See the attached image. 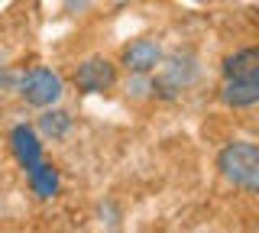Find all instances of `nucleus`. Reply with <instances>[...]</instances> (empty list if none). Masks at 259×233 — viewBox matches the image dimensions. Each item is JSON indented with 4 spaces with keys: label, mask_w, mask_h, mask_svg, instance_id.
Returning a JSON list of instances; mask_svg holds the SVG:
<instances>
[{
    "label": "nucleus",
    "mask_w": 259,
    "mask_h": 233,
    "mask_svg": "<svg viewBox=\"0 0 259 233\" xmlns=\"http://www.w3.org/2000/svg\"><path fill=\"white\" fill-rule=\"evenodd\" d=\"M120 62H123L126 71H133V75H149L162 62V49L152 39H133L123 49V55H120Z\"/></svg>",
    "instance_id": "nucleus-5"
},
{
    "label": "nucleus",
    "mask_w": 259,
    "mask_h": 233,
    "mask_svg": "<svg viewBox=\"0 0 259 233\" xmlns=\"http://www.w3.org/2000/svg\"><path fill=\"white\" fill-rule=\"evenodd\" d=\"M221 101L227 107H233V110L253 107L259 101V78H233V81H224Z\"/></svg>",
    "instance_id": "nucleus-7"
},
{
    "label": "nucleus",
    "mask_w": 259,
    "mask_h": 233,
    "mask_svg": "<svg viewBox=\"0 0 259 233\" xmlns=\"http://www.w3.org/2000/svg\"><path fill=\"white\" fill-rule=\"evenodd\" d=\"M26 175H29V188H32V195H36V198L49 201V198L59 195V168H55V165L36 162Z\"/></svg>",
    "instance_id": "nucleus-9"
},
{
    "label": "nucleus",
    "mask_w": 259,
    "mask_h": 233,
    "mask_svg": "<svg viewBox=\"0 0 259 233\" xmlns=\"http://www.w3.org/2000/svg\"><path fill=\"white\" fill-rule=\"evenodd\" d=\"M217 168L233 188L246 191V195H256L259 191V146L246 139L227 143L217 156Z\"/></svg>",
    "instance_id": "nucleus-1"
},
{
    "label": "nucleus",
    "mask_w": 259,
    "mask_h": 233,
    "mask_svg": "<svg viewBox=\"0 0 259 233\" xmlns=\"http://www.w3.org/2000/svg\"><path fill=\"white\" fill-rule=\"evenodd\" d=\"M46 114L39 117V130L42 136L49 139H65V136L71 133V114H65V110H55V107H42Z\"/></svg>",
    "instance_id": "nucleus-10"
},
{
    "label": "nucleus",
    "mask_w": 259,
    "mask_h": 233,
    "mask_svg": "<svg viewBox=\"0 0 259 233\" xmlns=\"http://www.w3.org/2000/svg\"><path fill=\"white\" fill-rule=\"evenodd\" d=\"M224 78L233 81V78H259V49H240L233 55L224 59Z\"/></svg>",
    "instance_id": "nucleus-8"
},
{
    "label": "nucleus",
    "mask_w": 259,
    "mask_h": 233,
    "mask_svg": "<svg viewBox=\"0 0 259 233\" xmlns=\"http://www.w3.org/2000/svg\"><path fill=\"white\" fill-rule=\"evenodd\" d=\"M194 78H198V68H194L191 59H172V65L152 81V91H156L159 98H165V101H175L178 91H185Z\"/></svg>",
    "instance_id": "nucleus-4"
},
{
    "label": "nucleus",
    "mask_w": 259,
    "mask_h": 233,
    "mask_svg": "<svg viewBox=\"0 0 259 233\" xmlns=\"http://www.w3.org/2000/svg\"><path fill=\"white\" fill-rule=\"evenodd\" d=\"M10 146H13V156H16V162H20L23 168H29L36 165V162H42V143H39V136L32 126L26 123H20V126H13V133H10Z\"/></svg>",
    "instance_id": "nucleus-6"
},
{
    "label": "nucleus",
    "mask_w": 259,
    "mask_h": 233,
    "mask_svg": "<svg viewBox=\"0 0 259 233\" xmlns=\"http://www.w3.org/2000/svg\"><path fill=\"white\" fill-rule=\"evenodd\" d=\"M71 81H75L81 94H104L117 84V65L110 59H104V55H91L75 68Z\"/></svg>",
    "instance_id": "nucleus-3"
},
{
    "label": "nucleus",
    "mask_w": 259,
    "mask_h": 233,
    "mask_svg": "<svg viewBox=\"0 0 259 233\" xmlns=\"http://www.w3.org/2000/svg\"><path fill=\"white\" fill-rule=\"evenodd\" d=\"M20 98L32 107H52L62 98V75L52 68H29L20 78Z\"/></svg>",
    "instance_id": "nucleus-2"
}]
</instances>
